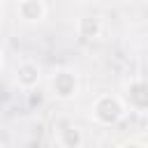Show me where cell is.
I'll list each match as a JSON object with an SVG mask.
<instances>
[{
  "instance_id": "1",
  "label": "cell",
  "mask_w": 148,
  "mask_h": 148,
  "mask_svg": "<svg viewBox=\"0 0 148 148\" xmlns=\"http://www.w3.org/2000/svg\"><path fill=\"white\" fill-rule=\"evenodd\" d=\"M79 90L76 74L72 69H58L51 76V95L58 99H72Z\"/></svg>"
},
{
  "instance_id": "2",
  "label": "cell",
  "mask_w": 148,
  "mask_h": 148,
  "mask_svg": "<svg viewBox=\"0 0 148 148\" xmlns=\"http://www.w3.org/2000/svg\"><path fill=\"white\" fill-rule=\"evenodd\" d=\"M92 116H95V120H97V123L111 125V123H116V120L123 116V104H120L116 97H109V95H104V97H99V99L95 102Z\"/></svg>"
},
{
  "instance_id": "3",
  "label": "cell",
  "mask_w": 148,
  "mask_h": 148,
  "mask_svg": "<svg viewBox=\"0 0 148 148\" xmlns=\"http://www.w3.org/2000/svg\"><path fill=\"white\" fill-rule=\"evenodd\" d=\"M14 9H16L18 18H23V21H28V23H37V21H42V18L46 16L49 5L42 2V0H23V2H18Z\"/></svg>"
},
{
  "instance_id": "4",
  "label": "cell",
  "mask_w": 148,
  "mask_h": 148,
  "mask_svg": "<svg viewBox=\"0 0 148 148\" xmlns=\"http://www.w3.org/2000/svg\"><path fill=\"white\" fill-rule=\"evenodd\" d=\"M37 81H39V65L32 60H23L16 67V83L21 88H32L37 86Z\"/></svg>"
},
{
  "instance_id": "5",
  "label": "cell",
  "mask_w": 148,
  "mask_h": 148,
  "mask_svg": "<svg viewBox=\"0 0 148 148\" xmlns=\"http://www.w3.org/2000/svg\"><path fill=\"white\" fill-rule=\"evenodd\" d=\"M76 32H79V37H83V39H95V37H99V32H102V21H99V16H90V14L79 16V21H76Z\"/></svg>"
},
{
  "instance_id": "6",
  "label": "cell",
  "mask_w": 148,
  "mask_h": 148,
  "mask_svg": "<svg viewBox=\"0 0 148 148\" xmlns=\"http://www.w3.org/2000/svg\"><path fill=\"white\" fill-rule=\"evenodd\" d=\"M60 141H62V146L65 148H76L79 143H81V132H79V127H62L60 130Z\"/></svg>"
},
{
  "instance_id": "7",
  "label": "cell",
  "mask_w": 148,
  "mask_h": 148,
  "mask_svg": "<svg viewBox=\"0 0 148 148\" xmlns=\"http://www.w3.org/2000/svg\"><path fill=\"white\" fill-rule=\"evenodd\" d=\"M0 67H2V51H0Z\"/></svg>"
},
{
  "instance_id": "8",
  "label": "cell",
  "mask_w": 148,
  "mask_h": 148,
  "mask_svg": "<svg viewBox=\"0 0 148 148\" xmlns=\"http://www.w3.org/2000/svg\"><path fill=\"white\" fill-rule=\"evenodd\" d=\"M0 18H2V5H0Z\"/></svg>"
}]
</instances>
